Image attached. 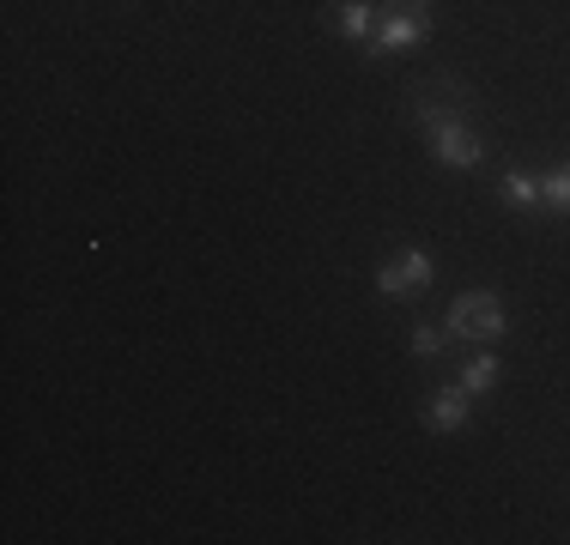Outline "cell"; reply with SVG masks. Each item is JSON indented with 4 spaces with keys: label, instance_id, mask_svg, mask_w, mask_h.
<instances>
[{
    "label": "cell",
    "instance_id": "obj_4",
    "mask_svg": "<svg viewBox=\"0 0 570 545\" xmlns=\"http://www.w3.org/2000/svg\"><path fill=\"white\" fill-rule=\"evenodd\" d=\"M425 31H431V12L419 7V0H406L395 19H389L383 31H376V49H406V43H419Z\"/></svg>",
    "mask_w": 570,
    "mask_h": 545
},
{
    "label": "cell",
    "instance_id": "obj_6",
    "mask_svg": "<svg viewBox=\"0 0 570 545\" xmlns=\"http://www.w3.org/2000/svg\"><path fill=\"white\" fill-rule=\"evenodd\" d=\"M341 31H346V37H371V31H376L371 0H346V7H341Z\"/></svg>",
    "mask_w": 570,
    "mask_h": 545
},
{
    "label": "cell",
    "instance_id": "obj_3",
    "mask_svg": "<svg viewBox=\"0 0 570 545\" xmlns=\"http://www.w3.org/2000/svg\"><path fill=\"white\" fill-rule=\"evenodd\" d=\"M425 279H431V255L406 249V255H395V261L376 272V291H389V297H413Z\"/></svg>",
    "mask_w": 570,
    "mask_h": 545
},
{
    "label": "cell",
    "instance_id": "obj_5",
    "mask_svg": "<svg viewBox=\"0 0 570 545\" xmlns=\"http://www.w3.org/2000/svg\"><path fill=\"white\" fill-rule=\"evenodd\" d=\"M468 400H473V394L468 388H461V382H455V388L450 394H438V400H431V430H461V418H468Z\"/></svg>",
    "mask_w": 570,
    "mask_h": 545
},
{
    "label": "cell",
    "instance_id": "obj_8",
    "mask_svg": "<svg viewBox=\"0 0 570 545\" xmlns=\"http://www.w3.org/2000/svg\"><path fill=\"white\" fill-rule=\"evenodd\" d=\"M492 382H498V358H473L468 370H461V388H468V394H485Z\"/></svg>",
    "mask_w": 570,
    "mask_h": 545
},
{
    "label": "cell",
    "instance_id": "obj_7",
    "mask_svg": "<svg viewBox=\"0 0 570 545\" xmlns=\"http://www.w3.org/2000/svg\"><path fill=\"white\" fill-rule=\"evenodd\" d=\"M504 200H510L515 212L534 207V200H540V182H534V176H522V170H510V176H504Z\"/></svg>",
    "mask_w": 570,
    "mask_h": 545
},
{
    "label": "cell",
    "instance_id": "obj_10",
    "mask_svg": "<svg viewBox=\"0 0 570 545\" xmlns=\"http://www.w3.org/2000/svg\"><path fill=\"white\" fill-rule=\"evenodd\" d=\"M406 346H413V358H438L443 334H438V327H413V339H406Z\"/></svg>",
    "mask_w": 570,
    "mask_h": 545
},
{
    "label": "cell",
    "instance_id": "obj_9",
    "mask_svg": "<svg viewBox=\"0 0 570 545\" xmlns=\"http://www.w3.org/2000/svg\"><path fill=\"white\" fill-rule=\"evenodd\" d=\"M540 200H547V207H559V212H570V170L547 176V182H540Z\"/></svg>",
    "mask_w": 570,
    "mask_h": 545
},
{
    "label": "cell",
    "instance_id": "obj_2",
    "mask_svg": "<svg viewBox=\"0 0 570 545\" xmlns=\"http://www.w3.org/2000/svg\"><path fill=\"white\" fill-rule=\"evenodd\" d=\"M450 334H461V339H498L504 334V304H498V291H461L450 304Z\"/></svg>",
    "mask_w": 570,
    "mask_h": 545
},
{
    "label": "cell",
    "instance_id": "obj_1",
    "mask_svg": "<svg viewBox=\"0 0 570 545\" xmlns=\"http://www.w3.org/2000/svg\"><path fill=\"white\" fill-rule=\"evenodd\" d=\"M425 128H431V152H438L443 164H455V170H473V164L485 158L480 133H473L468 121H455L450 109H431L425 103Z\"/></svg>",
    "mask_w": 570,
    "mask_h": 545
}]
</instances>
